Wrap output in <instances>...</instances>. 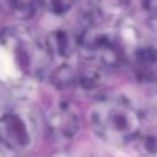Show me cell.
<instances>
[{
	"mask_svg": "<svg viewBox=\"0 0 157 157\" xmlns=\"http://www.w3.org/2000/svg\"><path fill=\"white\" fill-rule=\"evenodd\" d=\"M91 123L101 138L109 142H124L138 128L136 113L125 103L101 101L91 110Z\"/></svg>",
	"mask_w": 157,
	"mask_h": 157,
	"instance_id": "cell-1",
	"label": "cell"
},
{
	"mask_svg": "<svg viewBox=\"0 0 157 157\" xmlns=\"http://www.w3.org/2000/svg\"><path fill=\"white\" fill-rule=\"evenodd\" d=\"M11 10L21 18H29L36 8V0H8Z\"/></svg>",
	"mask_w": 157,
	"mask_h": 157,
	"instance_id": "cell-6",
	"label": "cell"
},
{
	"mask_svg": "<svg viewBox=\"0 0 157 157\" xmlns=\"http://www.w3.org/2000/svg\"><path fill=\"white\" fill-rule=\"evenodd\" d=\"M73 3L75 0H50V10L57 15H62L71 10Z\"/></svg>",
	"mask_w": 157,
	"mask_h": 157,
	"instance_id": "cell-7",
	"label": "cell"
},
{
	"mask_svg": "<svg viewBox=\"0 0 157 157\" xmlns=\"http://www.w3.org/2000/svg\"><path fill=\"white\" fill-rule=\"evenodd\" d=\"M48 50L58 57H68L73 51V40L65 30H55L48 36Z\"/></svg>",
	"mask_w": 157,
	"mask_h": 157,
	"instance_id": "cell-4",
	"label": "cell"
},
{
	"mask_svg": "<svg viewBox=\"0 0 157 157\" xmlns=\"http://www.w3.org/2000/svg\"><path fill=\"white\" fill-rule=\"evenodd\" d=\"M52 81H54V86H57L58 88H69L73 84H76V81H78V78L72 68L62 66V68H59L55 72Z\"/></svg>",
	"mask_w": 157,
	"mask_h": 157,
	"instance_id": "cell-5",
	"label": "cell"
},
{
	"mask_svg": "<svg viewBox=\"0 0 157 157\" xmlns=\"http://www.w3.org/2000/svg\"><path fill=\"white\" fill-rule=\"evenodd\" d=\"M0 141L13 149L24 147L29 144V130L18 114H7L0 119Z\"/></svg>",
	"mask_w": 157,
	"mask_h": 157,
	"instance_id": "cell-2",
	"label": "cell"
},
{
	"mask_svg": "<svg viewBox=\"0 0 157 157\" xmlns=\"http://www.w3.org/2000/svg\"><path fill=\"white\" fill-rule=\"evenodd\" d=\"M48 127L55 135L61 138H71L77 132L78 120L76 114L72 113L65 103H61L55 106L50 113Z\"/></svg>",
	"mask_w": 157,
	"mask_h": 157,
	"instance_id": "cell-3",
	"label": "cell"
}]
</instances>
